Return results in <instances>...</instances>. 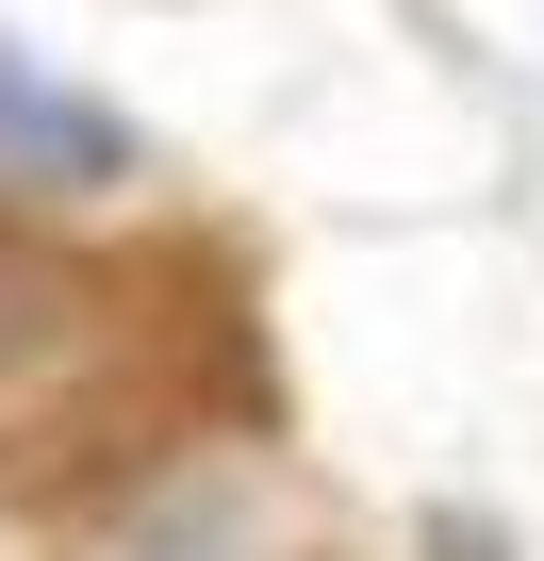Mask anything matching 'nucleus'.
Segmentation results:
<instances>
[{"instance_id": "obj_2", "label": "nucleus", "mask_w": 544, "mask_h": 561, "mask_svg": "<svg viewBox=\"0 0 544 561\" xmlns=\"http://www.w3.org/2000/svg\"><path fill=\"white\" fill-rule=\"evenodd\" d=\"M67 364H116V280H83V264L0 231V430H50Z\"/></svg>"}, {"instance_id": "obj_3", "label": "nucleus", "mask_w": 544, "mask_h": 561, "mask_svg": "<svg viewBox=\"0 0 544 561\" xmlns=\"http://www.w3.org/2000/svg\"><path fill=\"white\" fill-rule=\"evenodd\" d=\"M429 561H495V528H478V512H445V528H429Z\"/></svg>"}, {"instance_id": "obj_1", "label": "nucleus", "mask_w": 544, "mask_h": 561, "mask_svg": "<svg viewBox=\"0 0 544 561\" xmlns=\"http://www.w3.org/2000/svg\"><path fill=\"white\" fill-rule=\"evenodd\" d=\"M132 165H149V133H132L67 50L0 34V198H18V215H67V198H116Z\"/></svg>"}]
</instances>
